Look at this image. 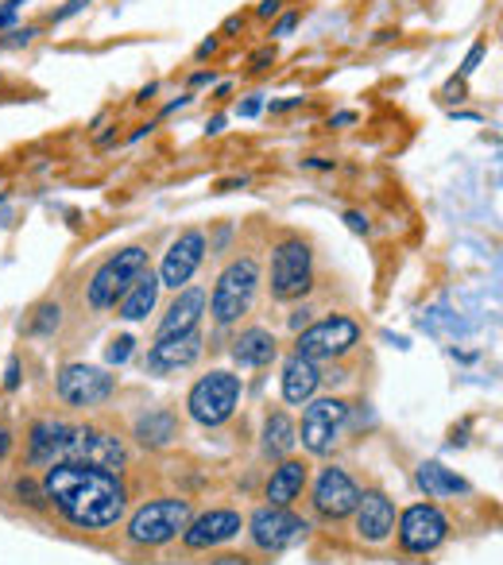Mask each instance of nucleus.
<instances>
[{"mask_svg": "<svg viewBox=\"0 0 503 565\" xmlns=\"http://www.w3.org/2000/svg\"><path fill=\"white\" fill-rule=\"evenodd\" d=\"M345 221L353 233H368V217H364V213H345Z\"/></svg>", "mask_w": 503, "mask_h": 565, "instance_id": "c756f323", "label": "nucleus"}, {"mask_svg": "<svg viewBox=\"0 0 503 565\" xmlns=\"http://www.w3.org/2000/svg\"><path fill=\"white\" fill-rule=\"evenodd\" d=\"M202 356V333H179V338H163L151 345L148 353V372L163 376V372H179V369H190V364Z\"/></svg>", "mask_w": 503, "mask_h": 565, "instance_id": "f3484780", "label": "nucleus"}, {"mask_svg": "<svg viewBox=\"0 0 503 565\" xmlns=\"http://www.w3.org/2000/svg\"><path fill=\"white\" fill-rule=\"evenodd\" d=\"M276 353H279V341H276V333H268V330H244L240 338L233 341V361L240 364V369H264V364H271L276 361Z\"/></svg>", "mask_w": 503, "mask_h": 565, "instance_id": "aec40b11", "label": "nucleus"}, {"mask_svg": "<svg viewBox=\"0 0 503 565\" xmlns=\"http://www.w3.org/2000/svg\"><path fill=\"white\" fill-rule=\"evenodd\" d=\"M20 384V361H12L9 364V387H17Z\"/></svg>", "mask_w": 503, "mask_h": 565, "instance_id": "c9c22d12", "label": "nucleus"}, {"mask_svg": "<svg viewBox=\"0 0 503 565\" xmlns=\"http://www.w3.org/2000/svg\"><path fill=\"white\" fill-rule=\"evenodd\" d=\"M236 534H240V515L217 508V511H205V515L190 519L186 531H182V542H186L190 550H213V546H221V542L236 539Z\"/></svg>", "mask_w": 503, "mask_h": 565, "instance_id": "dca6fc26", "label": "nucleus"}, {"mask_svg": "<svg viewBox=\"0 0 503 565\" xmlns=\"http://www.w3.org/2000/svg\"><path fill=\"white\" fill-rule=\"evenodd\" d=\"M314 291V252L302 236H283L271 248V299L295 302Z\"/></svg>", "mask_w": 503, "mask_h": 565, "instance_id": "7ed1b4c3", "label": "nucleus"}, {"mask_svg": "<svg viewBox=\"0 0 503 565\" xmlns=\"http://www.w3.org/2000/svg\"><path fill=\"white\" fill-rule=\"evenodd\" d=\"M74 426L55 423V418H43V423L32 426L28 434V457L32 465H58L66 457V441H71Z\"/></svg>", "mask_w": 503, "mask_h": 565, "instance_id": "6ab92c4d", "label": "nucleus"}, {"mask_svg": "<svg viewBox=\"0 0 503 565\" xmlns=\"http://www.w3.org/2000/svg\"><path fill=\"white\" fill-rule=\"evenodd\" d=\"M213 47H217V43H213V40H205V43H202V47H197V58L213 55Z\"/></svg>", "mask_w": 503, "mask_h": 565, "instance_id": "e433bc0d", "label": "nucleus"}, {"mask_svg": "<svg viewBox=\"0 0 503 565\" xmlns=\"http://www.w3.org/2000/svg\"><path fill=\"white\" fill-rule=\"evenodd\" d=\"M186 523H190V503L167 495V500L143 503V508L128 519V539H132L136 546H167V542H174L186 531Z\"/></svg>", "mask_w": 503, "mask_h": 565, "instance_id": "20e7f679", "label": "nucleus"}, {"mask_svg": "<svg viewBox=\"0 0 503 565\" xmlns=\"http://www.w3.org/2000/svg\"><path fill=\"white\" fill-rule=\"evenodd\" d=\"M356 341H361V326L345 315L322 318V322L307 326L299 333V356H310V361H338V356L353 353Z\"/></svg>", "mask_w": 503, "mask_h": 565, "instance_id": "0eeeda50", "label": "nucleus"}, {"mask_svg": "<svg viewBox=\"0 0 503 565\" xmlns=\"http://www.w3.org/2000/svg\"><path fill=\"white\" fill-rule=\"evenodd\" d=\"M236 403H240V376H233V372H210V376L197 380L186 395L190 418L202 426L228 423Z\"/></svg>", "mask_w": 503, "mask_h": 565, "instance_id": "39448f33", "label": "nucleus"}, {"mask_svg": "<svg viewBox=\"0 0 503 565\" xmlns=\"http://www.w3.org/2000/svg\"><path fill=\"white\" fill-rule=\"evenodd\" d=\"M449 539V519L434 503H415L399 519V546L410 554H430Z\"/></svg>", "mask_w": 503, "mask_h": 565, "instance_id": "f8f14e48", "label": "nucleus"}, {"mask_svg": "<svg viewBox=\"0 0 503 565\" xmlns=\"http://www.w3.org/2000/svg\"><path fill=\"white\" fill-rule=\"evenodd\" d=\"M86 4H89V0H71V4H66L63 12H55V20H66V17H74V12H78V9H86Z\"/></svg>", "mask_w": 503, "mask_h": 565, "instance_id": "2f4dec72", "label": "nucleus"}, {"mask_svg": "<svg viewBox=\"0 0 503 565\" xmlns=\"http://www.w3.org/2000/svg\"><path fill=\"white\" fill-rule=\"evenodd\" d=\"M295 446H299V426H295L283 411L268 415V423H264V449H268L271 457H287Z\"/></svg>", "mask_w": 503, "mask_h": 565, "instance_id": "a878e982", "label": "nucleus"}, {"mask_svg": "<svg viewBox=\"0 0 503 565\" xmlns=\"http://www.w3.org/2000/svg\"><path fill=\"white\" fill-rule=\"evenodd\" d=\"M174 438H179V418L167 407L148 411V415H140V423H136V441L148 449H163V446H171Z\"/></svg>", "mask_w": 503, "mask_h": 565, "instance_id": "5701e85b", "label": "nucleus"}, {"mask_svg": "<svg viewBox=\"0 0 503 565\" xmlns=\"http://www.w3.org/2000/svg\"><path fill=\"white\" fill-rule=\"evenodd\" d=\"M202 259H205V233H197V228L179 233V241L167 248L163 267H159V287L182 291V287L194 279L197 267H202Z\"/></svg>", "mask_w": 503, "mask_h": 565, "instance_id": "ddd939ff", "label": "nucleus"}, {"mask_svg": "<svg viewBox=\"0 0 503 565\" xmlns=\"http://www.w3.org/2000/svg\"><path fill=\"white\" fill-rule=\"evenodd\" d=\"M202 315H205V291H197V287H182L179 299L167 307L163 322H159L156 341L179 338V333H194L197 322H202Z\"/></svg>", "mask_w": 503, "mask_h": 565, "instance_id": "a211bd4d", "label": "nucleus"}, {"mask_svg": "<svg viewBox=\"0 0 503 565\" xmlns=\"http://www.w3.org/2000/svg\"><path fill=\"white\" fill-rule=\"evenodd\" d=\"M256 291H260V264H256V256H236L217 275V282H213V295H210L213 322L217 326L240 322L252 310V302H256Z\"/></svg>", "mask_w": 503, "mask_h": 565, "instance_id": "f03ea898", "label": "nucleus"}, {"mask_svg": "<svg viewBox=\"0 0 503 565\" xmlns=\"http://www.w3.org/2000/svg\"><path fill=\"white\" fill-rule=\"evenodd\" d=\"M307 531H310L307 519H299L295 511H287V508H276V503H268V508H260L256 515L248 519L252 542H256L260 550H268V554L302 542V539H307Z\"/></svg>", "mask_w": 503, "mask_h": 565, "instance_id": "9d476101", "label": "nucleus"}, {"mask_svg": "<svg viewBox=\"0 0 503 565\" xmlns=\"http://www.w3.org/2000/svg\"><path fill=\"white\" fill-rule=\"evenodd\" d=\"M63 461H78V465H94V469L120 472L128 461V454H125V446H120L117 434L101 430V426H74Z\"/></svg>", "mask_w": 503, "mask_h": 565, "instance_id": "1a4fd4ad", "label": "nucleus"}, {"mask_svg": "<svg viewBox=\"0 0 503 565\" xmlns=\"http://www.w3.org/2000/svg\"><path fill=\"white\" fill-rule=\"evenodd\" d=\"M418 488L426 492V500H446V495H461L469 492V484H464L457 472H449L446 465L438 461H426L422 469H418Z\"/></svg>", "mask_w": 503, "mask_h": 565, "instance_id": "393cba45", "label": "nucleus"}, {"mask_svg": "<svg viewBox=\"0 0 503 565\" xmlns=\"http://www.w3.org/2000/svg\"><path fill=\"white\" fill-rule=\"evenodd\" d=\"M236 113H240V117H256V113H260V97H248Z\"/></svg>", "mask_w": 503, "mask_h": 565, "instance_id": "7c9ffc66", "label": "nucleus"}, {"mask_svg": "<svg viewBox=\"0 0 503 565\" xmlns=\"http://www.w3.org/2000/svg\"><path fill=\"white\" fill-rule=\"evenodd\" d=\"M156 302H159V275L140 271V279L120 295V318L125 322H140V318H148L156 310Z\"/></svg>", "mask_w": 503, "mask_h": 565, "instance_id": "4be33fe9", "label": "nucleus"}, {"mask_svg": "<svg viewBox=\"0 0 503 565\" xmlns=\"http://www.w3.org/2000/svg\"><path fill=\"white\" fill-rule=\"evenodd\" d=\"M35 315H40V318L32 322V333H47L51 326H58V307H40Z\"/></svg>", "mask_w": 503, "mask_h": 565, "instance_id": "bb28decb", "label": "nucleus"}, {"mask_svg": "<svg viewBox=\"0 0 503 565\" xmlns=\"http://www.w3.org/2000/svg\"><path fill=\"white\" fill-rule=\"evenodd\" d=\"M353 526L364 542L379 546V542H387L395 531V503L387 500L384 492H364L353 508Z\"/></svg>", "mask_w": 503, "mask_h": 565, "instance_id": "2eb2a0df", "label": "nucleus"}, {"mask_svg": "<svg viewBox=\"0 0 503 565\" xmlns=\"http://www.w3.org/2000/svg\"><path fill=\"white\" fill-rule=\"evenodd\" d=\"M128 356H132V338H117V341H113V345H109V361L113 364H125Z\"/></svg>", "mask_w": 503, "mask_h": 565, "instance_id": "cd10ccee", "label": "nucleus"}, {"mask_svg": "<svg viewBox=\"0 0 503 565\" xmlns=\"http://www.w3.org/2000/svg\"><path fill=\"white\" fill-rule=\"evenodd\" d=\"M9 449H12V434L4 430V426H0V461H4V457H9Z\"/></svg>", "mask_w": 503, "mask_h": 565, "instance_id": "473e14b6", "label": "nucleus"}, {"mask_svg": "<svg viewBox=\"0 0 503 565\" xmlns=\"http://www.w3.org/2000/svg\"><path fill=\"white\" fill-rule=\"evenodd\" d=\"M318 384H322V372H318V364L310 361V356H299L295 353L291 361H287L283 369V399L287 403H310L318 392Z\"/></svg>", "mask_w": 503, "mask_h": 565, "instance_id": "412c9836", "label": "nucleus"}, {"mask_svg": "<svg viewBox=\"0 0 503 565\" xmlns=\"http://www.w3.org/2000/svg\"><path fill=\"white\" fill-rule=\"evenodd\" d=\"M279 4H283V0H264V4H260V17H276Z\"/></svg>", "mask_w": 503, "mask_h": 565, "instance_id": "72a5a7b5", "label": "nucleus"}, {"mask_svg": "<svg viewBox=\"0 0 503 565\" xmlns=\"http://www.w3.org/2000/svg\"><path fill=\"white\" fill-rule=\"evenodd\" d=\"M117 392V380L94 364H66L58 372V399L71 407H101Z\"/></svg>", "mask_w": 503, "mask_h": 565, "instance_id": "9b49d317", "label": "nucleus"}, {"mask_svg": "<svg viewBox=\"0 0 503 565\" xmlns=\"http://www.w3.org/2000/svg\"><path fill=\"white\" fill-rule=\"evenodd\" d=\"M345 423H349V403L345 399H314L302 415V430H299V441L310 449L314 457H325L333 454V446L341 441L345 434Z\"/></svg>", "mask_w": 503, "mask_h": 565, "instance_id": "6e6552de", "label": "nucleus"}, {"mask_svg": "<svg viewBox=\"0 0 503 565\" xmlns=\"http://www.w3.org/2000/svg\"><path fill=\"white\" fill-rule=\"evenodd\" d=\"M140 271H148V252L143 248H125L117 256H109L89 279V307L109 310L120 302V295L140 279Z\"/></svg>", "mask_w": 503, "mask_h": 565, "instance_id": "423d86ee", "label": "nucleus"}, {"mask_svg": "<svg viewBox=\"0 0 503 565\" xmlns=\"http://www.w3.org/2000/svg\"><path fill=\"white\" fill-rule=\"evenodd\" d=\"M356 500H361V488H356V480L349 477L345 469L330 465V469L318 472V480H314V511L322 519L353 515Z\"/></svg>", "mask_w": 503, "mask_h": 565, "instance_id": "4468645a", "label": "nucleus"}, {"mask_svg": "<svg viewBox=\"0 0 503 565\" xmlns=\"http://www.w3.org/2000/svg\"><path fill=\"white\" fill-rule=\"evenodd\" d=\"M307 461H283L276 472H271V480H268V500L276 503V508H287L291 500H299L302 495V488H307Z\"/></svg>", "mask_w": 503, "mask_h": 565, "instance_id": "b1692460", "label": "nucleus"}, {"mask_svg": "<svg viewBox=\"0 0 503 565\" xmlns=\"http://www.w3.org/2000/svg\"><path fill=\"white\" fill-rule=\"evenodd\" d=\"M480 58H484V43H477V47L469 51V58H464V74H472L480 66Z\"/></svg>", "mask_w": 503, "mask_h": 565, "instance_id": "c85d7f7f", "label": "nucleus"}, {"mask_svg": "<svg viewBox=\"0 0 503 565\" xmlns=\"http://www.w3.org/2000/svg\"><path fill=\"white\" fill-rule=\"evenodd\" d=\"M43 495L82 531H101V526L120 523L128 508V492L117 472L78 461L51 465L43 477Z\"/></svg>", "mask_w": 503, "mask_h": 565, "instance_id": "f257e3e1", "label": "nucleus"}, {"mask_svg": "<svg viewBox=\"0 0 503 565\" xmlns=\"http://www.w3.org/2000/svg\"><path fill=\"white\" fill-rule=\"evenodd\" d=\"M295 24H299V17H283V20H279V28H276V35H287Z\"/></svg>", "mask_w": 503, "mask_h": 565, "instance_id": "f704fd0d", "label": "nucleus"}]
</instances>
